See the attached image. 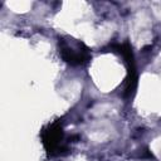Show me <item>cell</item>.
Segmentation results:
<instances>
[{
  "label": "cell",
  "mask_w": 161,
  "mask_h": 161,
  "mask_svg": "<svg viewBox=\"0 0 161 161\" xmlns=\"http://www.w3.org/2000/svg\"><path fill=\"white\" fill-rule=\"evenodd\" d=\"M59 54L62 59L70 65H82L89 62L92 54L91 49L80 40L70 36H62L58 42Z\"/></svg>",
  "instance_id": "cell-1"
},
{
  "label": "cell",
  "mask_w": 161,
  "mask_h": 161,
  "mask_svg": "<svg viewBox=\"0 0 161 161\" xmlns=\"http://www.w3.org/2000/svg\"><path fill=\"white\" fill-rule=\"evenodd\" d=\"M113 49H116L122 58L125 59L126 67H127V78H126V94L131 96V93L135 92L136 84H137V75H136V65L133 60V53L131 49V45L128 42L118 43L112 45Z\"/></svg>",
  "instance_id": "cell-3"
},
{
  "label": "cell",
  "mask_w": 161,
  "mask_h": 161,
  "mask_svg": "<svg viewBox=\"0 0 161 161\" xmlns=\"http://www.w3.org/2000/svg\"><path fill=\"white\" fill-rule=\"evenodd\" d=\"M42 141L49 156L62 155L64 151L68 150V141H65L60 121H54L53 123H49L45 128H43Z\"/></svg>",
  "instance_id": "cell-2"
}]
</instances>
